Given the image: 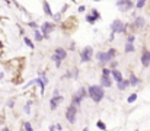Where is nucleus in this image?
<instances>
[{"mask_svg":"<svg viewBox=\"0 0 150 131\" xmlns=\"http://www.w3.org/2000/svg\"><path fill=\"white\" fill-rule=\"evenodd\" d=\"M88 92H89V98L95 103L102 102V99L105 98V87L100 86V85H91L88 87Z\"/></svg>","mask_w":150,"mask_h":131,"instance_id":"f257e3e1","label":"nucleus"},{"mask_svg":"<svg viewBox=\"0 0 150 131\" xmlns=\"http://www.w3.org/2000/svg\"><path fill=\"white\" fill-rule=\"evenodd\" d=\"M109 29L115 34H120V35H127L130 34V29H128V22H124L121 19H114L111 23H109Z\"/></svg>","mask_w":150,"mask_h":131,"instance_id":"f03ea898","label":"nucleus"},{"mask_svg":"<svg viewBox=\"0 0 150 131\" xmlns=\"http://www.w3.org/2000/svg\"><path fill=\"white\" fill-rule=\"evenodd\" d=\"M57 28V23L54 22V21H45V22H42L41 23V26H40V29L42 31V34H44V40H50L51 34L54 32V29Z\"/></svg>","mask_w":150,"mask_h":131,"instance_id":"7ed1b4c3","label":"nucleus"},{"mask_svg":"<svg viewBox=\"0 0 150 131\" xmlns=\"http://www.w3.org/2000/svg\"><path fill=\"white\" fill-rule=\"evenodd\" d=\"M115 4L120 9V12H122V13H128L133 9H136V1H133V0H117Z\"/></svg>","mask_w":150,"mask_h":131,"instance_id":"20e7f679","label":"nucleus"},{"mask_svg":"<svg viewBox=\"0 0 150 131\" xmlns=\"http://www.w3.org/2000/svg\"><path fill=\"white\" fill-rule=\"evenodd\" d=\"M93 54H95V51L91 45L83 47L82 51H80V63H91L92 58H93Z\"/></svg>","mask_w":150,"mask_h":131,"instance_id":"39448f33","label":"nucleus"},{"mask_svg":"<svg viewBox=\"0 0 150 131\" xmlns=\"http://www.w3.org/2000/svg\"><path fill=\"white\" fill-rule=\"evenodd\" d=\"M77 106L76 105H73V103H70L69 106H67V109H66V120L70 123V124H76V121H77Z\"/></svg>","mask_w":150,"mask_h":131,"instance_id":"423d86ee","label":"nucleus"},{"mask_svg":"<svg viewBox=\"0 0 150 131\" xmlns=\"http://www.w3.org/2000/svg\"><path fill=\"white\" fill-rule=\"evenodd\" d=\"M96 61L99 63V66H102V67H105V66H108V64L111 63V60H109L106 51H98V52H96Z\"/></svg>","mask_w":150,"mask_h":131,"instance_id":"0eeeda50","label":"nucleus"},{"mask_svg":"<svg viewBox=\"0 0 150 131\" xmlns=\"http://www.w3.org/2000/svg\"><path fill=\"white\" fill-rule=\"evenodd\" d=\"M140 63L143 67H150V50L147 48H143L142 50V57H140Z\"/></svg>","mask_w":150,"mask_h":131,"instance_id":"6e6552de","label":"nucleus"},{"mask_svg":"<svg viewBox=\"0 0 150 131\" xmlns=\"http://www.w3.org/2000/svg\"><path fill=\"white\" fill-rule=\"evenodd\" d=\"M64 101V96L61 95H57V96H52L50 99V111H55L58 108V105H61Z\"/></svg>","mask_w":150,"mask_h":131,"instance_id":"1a4fd4ad","label":"nucleus"},{"mask_svg":"<svg viewBox=\"0 0 150 131\" xmlns=\"http://www.w3.org/2000/svg\"><path fill=\"white\" fill-rule=\"evenodd\" d=\"M99 85L100 86H103V87H111L112 85H114V79H112V76H102L100 74V79H99Z\"/></svg>","mask_w":150,"mask_h":131,"instance_id":"9d476101","label":"nucleus"},{"mask_svg":"<svg viewBox=\"0 0 150 131\" xmlns=\"http://www.w3.org/2000/svg\"><path fill=\"white\" fill-rule=\"evenodd\" d=\"M42 12H44V15H45V16H50V18L54 16L52 7H51V4H50V1H48V0H42Z\"/></svg>","mask_w":150,"mask_h":131,"instance_id":"9b49d317","label":"nucleus"},{"mask_svg":"<svg viewBox=\"0 0 150 131\" xmlns=\"http://www.w3.org/2000/svg\"><path fill=\"white\" fill-rule=\"evenodd\" d=\"M133 22H134V25H136L137 31H139V29H143V28L146 26V19H144L143 16H136Z\"/></svg>","mask_w":150,"mask_h":131,"instance_id":"f8f14e48","label":"nucleus"},{"mask_svg":"<svg viewBox=\"0 0 150 131\" xmlns=\"http://www.w3.org/2000/svg\"><path fill=\"white\" fill-rule=\"evenodd\" d=\"M128 80H130V85H131V87H136V86H139V85L142 83V79H140V77H137L133 72H130Z\"/></svg>","mask_w":150,"mask_h":131,"instance_id":"ddd939ff","label":"nucleus"},{"mask_svg":"<svg viewBox=\"0 0 150 131\" xmlns=\"http://www.w3.org/2000/svg\"><path fill=\"white\" fill-rule=\"evenodd\" d=\"M54 54H57L63 61L67 58V50H66V48H63V47H57V48L54 50Z\"/></svg>","mask_w":150,"mask_h":131,"instance_id":"4468645a","label":"nucleus"},{"mask_svg":"<svg viewBox=\"0 0 150 131\" xmlns=\"http://www.w3.org/2000/svg\"><path fill=\"white\" fill-rule=\"evenodd\" d=\"M82 102H83L82 96H80L77 92H74V93H73V96H71V102H70V103H73V105H76V106L79 108V106L82 105Z\"/></svg>","mask_w":150,"mask_h":131,"instance_id":"2eb2a0df","label":"nucleus"},{"mask_svg":"<svg viewBox=\"0 0 150 131\" xmlns=\"http://www.w3.org/2000/svg\"><path fill=\"white\" fill-rule=\"evenodd\" d=\"M112 79L118 83V82H121V80H124V76H122V73L118 70V69H112Z\"/></svg>","mask_w":150,"mask_h":131,"instance_id":"dca6fc26","label":"nucleus"},{"mask_svg":"<svg viewBox=\"0 0 150 131\" xmlns=\"http://www.w3.org/2000/svg\"><path fill=\"white\" fill-rule=\"evenodd\" d=\"M34 41L35 42H42L44 41V34L41 29H34Z\"/></svg>","mask_w":150,"mask_h":131,"instance_id":"f3484780","label":"nucleus"},{"mask_svg":"<svg viewBox=\"0 0 150 131\" xmlns=\"http://www.w3.org/2000/svg\"><path fill=\"white\" fill-rule=\"evenodd\" d=\"M130 86H131V85H130V80H128V79H124V80H121V82L117 83L118 90H125V89H128Z\"/></svg>","mask_w":150,"mask_h":131,"instance_id":"a211bd4d","label":"nucleus"},{"mask_svg":"<svg viewBox=\"0 0 150 131\" xmlns=\"http://www.w3.org/2000/svg\"><path fill=\"white\" fill-rule=\"evenodd\" d=\"M106 54H108L109 60L112 61V60H115V58H117V55H118V51H117V48H114V47H109V48H108V51H106Z\"/></svg>","mask_w":150,"mask_h":131,"instance_id":"6ab92c4d","label":"nucleus"},{"mask_svg":"<svg viewBox=\"0 0 150 131\" xmlns=\"http://www.w3.org/2000/svg\"><path fill=\"white\" fill-rule=\"evenodd\" d=\"M35 85H38V86H40V89H41V95H44V92H45V86H47V85H45V82L42 80V77H40V76H38V77L35 79Z\"/></svg>","mask_w":150,"mask_h":131,"instance_id":"aec40b11","label":"nucleus"},{"mask_svg":"<svg viewBox=\"0 0 150 131\" xmlns=\"http://www.w3.org/2000/svg\"><path fill=\"white\" fill-rule=\"evenodd\" d=\"M85 19H86V22H88L89 25H95V23L98 22V19H96V18H95L91 12H88V13L85 15Z\"/></svg>","mask_w":150,"mask_h":131,"instance_id":"412c9836","label":"nucleus"},{"mask_svg":"<svg viewBox=\"0 0 150 131\" xmlns=\"http://www.w3.org/2000/svg\"><path fill=\"white\" fill-rule=\"evenodd\" d=\"M50 60L52 61V63H54V64H55V67H57V69H60V67H61V63H63V60H61V58H60L57 54H54V52H52V55H51Z\"/></svg>","mask_w":150,"mask_h":131,"instance_id":"4be33fe9","label":"nucleus"},{"mask_svg":"<svg viewBox=\"0 0 150 131\" xmlns=\"http://www.w3.org/2000/svg\"><path fill=\"white\" fill-rule=\"evenodd\" d=\"M136 51V45L133 42H125L124 45V52H127V54H130V52H134Z\"/></svg>","mask_w":150,"mask_h":131,"instance_id":"5701e85b","label":"nucleus"},{"mask_svg":"<svg viewBox=\"0 0 150 131\" xmlns=\"http://www.w3.org/2000/svg\"><path fill=\"white\" fill-rule=\"evenodd\" d=\"M23 42H25V45H26L28 48H31V50H34V48H35V44H34V41H32L29 37H26V35H23Z\"/></svg>","mask_w":150,"mask_h":131,"instance_id":"b1692460","label":"nucleus"},{"mask_svg":"<svg viewBox=\"0 0 150 131\" xmlns=\"http://www.w3.org/2000/svg\"><path fill=\"white\" fill-rule=\"evenodd\" d=\"M147 4V0H136V9L137 10H142L143 7H146Z\"/></svg>","mask_w":150,"mask_h":131,"instance_id":"393cba45","label":"nucleus"},{"mask_svg":"<svg viewBox=\"0 0 150 131\" xmlns=\"http://www.w3.org/2000/svg\"><path fill=\"white\" fill-rule=\"evenodd\" d=\"M134 41H136V34L130 32V34L125 35V42H133L134 44Z\"/></svg>","mask_w":150,"mask_h":131,"instance_id":"a878e982","label":"nucleus"},{"mask_svg":"<svg viewBox=\"0 0 150 131\" xmlns=\"http://www.w3.org/2000/svg\"><path fill=\"white\" fill-rule=\"evenodd\" d=\"M26 26H29L32 29H40L41 25H38V22H35V21H29V22H26Z\"/></svg>","mask_w":150,"mask_h":131,"instance_id":"bb28decb","label":"nucleus"},{"mask_svg":"<svg viewBox=\"0 0 150 131\" xmlns=\"http://www.w3.org/2000/svg\"><path fill=\"white\" fill-rule=\"evenodd\" d=\"M96 128L100 131H105L106 130V124H105L102 120H98V121H96Z\"/></svg>","mask_w":150,"mask_h":131,"instance_id":"cd10ccee","label":"nucleus"},{"mask_svg":"<svg viewBox=\"0 0 150 131\" xmlns=\"http://www.w3.org/2000/svg\"><path fill=\"white\" fill-rule=\"evenodd\" d=\"M22 128H23V131H34V128H32V124H31L29 121H25V123L22 124Z\"/></svg>","mask_w":150,"mask_h":131,"instance_id":"c85d7f7f","label":"nucleus"},{"mask_svg":"<svg viewBox=\"0 0 150 131\" xmlns=\"http://www.w3.org/2000/svg\"><path fill=\"white\" fill-rule=\"evenodd\" d=\"M61 18H63V13H61V12L58 10L57 13H54V16H52L51 19H52V21H54V22L57 23V22H60V21H61Z\"/></svg>","mask_w":150,"mask_h":131,"instance_id":"c756f323","label":"nucleus"},{"mask_svg":"<svg viewBox=\"0 0 150 131\" xmlns=\"http://www.w3.org/2000/svg\"><path fill=\"white\" fill-rule=\"evenodd\" d=\"M137 98H139V95H137V93H131V95L127 98V102H128V103H134V102L137 101Z\"/></svg>","mask_w":150,"mask_h":131,"instance_id":"7c9ffc66","label":"nucleus"},{"mask_svg":"<svg viewBox=\"0 0 150 131\" xmlns=\"http://www.w3.org/2000/svg\"><path fill=\"white\" fill-rule=\"evenodd\" d=\"M112 74V69H109V67H102V76H111Z\"/></svg>","mask_w":150,"mask_h":131,"instance_id":"2f4dec72","label":"nucleus"},{"mask_svg":"<svg viewBox=\"0 0 150 131\" xmlns=\"http://www.w3.org/2000/svg\"><path fill=\"white\" fill-rule=\"evenodd\" d=\"M31 106H32V101H28V102L25 103V106H23V111H25L26 114H31Z\"/></svg>","mask_w":150,"mask_h":131,"instance_id":"473e14b6","label":"nucleus"},{"mask_svg":"<svg viewBox=\"0 0 150 131\" xmlns=\"http://www.w3.org/2000/svg\"><path fill=\"white\" fill-rule=\"evenodd\" d=\"M91 13H92L98 21H100V18H102V16H100V13H99V10H98V9H95V7H93V9H91Z\"/></svg>","mask_w":150,"mask_h":131,"instance_id":"72a5a7b5","label":"nucleus"},{"mask_svg":"<svg viewBox=\"0 0 150 131\" xmlns=\"http://www.w3.org/2000/svg\"><path fill=\"white\" fill-rule=\"evenodd\" d=\"M15 102H16V101H15V98H10V99L7 101V108L13 109V108H15Z\"/></svg>","mask_w":150,"mask_h":131,"instance_id":"f704fd0d","label":"nucleus"},{"mask_svg":"<svg viewBox=\"0 0 150 131\" xmlns=\"http://www.w3.org/2000/svg\"><path fill=\"white\" fill-rule=\"evenodd\" d=\"M69 7H70V4H69V3H64V4H63V7L60 9V12H61V13L64 15V13H66V12L69 10Z\"/></svg>","mask_w":150,"mask_h":131,"instance_id":"c9c22d12","label":"nucleus"},{"mask_svg":"<svg viewBox=\"0 0 150 131\" xmlns=\"http://www.w3.org/2000/svg\"><path fill=\"white\" fill-rule=\"evenodd\" d=\"M108 67H109V69H117V67H118V61H117V60H112V61L108 64Z\"/></svg>","mask_w":150,"mask_h":131,"instance_id":"e433bc0d","label":"nucleus"},{"mask_svg":"<svg viewBox=\"0 0 150 131\" xmlns=\"http://www.w3.org/2000/svg\"><path fill=\"white\" fill-rule=\"evenodd\" d=\"M77 12H79V13H85V12H86V6H85V4H79Z\"/></svg>","mask_w":150,"mask_h":131,"instance_id":"4c0bfd02","label":"nucleus"},{"mask_svg":"<svg viewBox=\"0 0 150 131\" xmlns=\"http://www.w3.org/2000/svg\"><path fill=\"white\" fill-rule=\"evenodd\" d=\"M115 35H117V34L111 31V34H109V37H108V42H112V41L115 40Z\"/></svg>","mask_w":150,"mask_h":131,"instance_id":"58836bf2","label":"nucleus"},{"mask_svg":"<svg viewBox=\"0 0 150 131\" xmlns=\"http://www.w3.org/2000/svg\"><path fill=\"white\" fill-rule=\"evenodd\" d=\"M74 50H76V42L71 41V42L69 44V51H74Z\"/></svg>","mask_w":150,"mask_h":131,"instance_id":"ea45409f","label":"nucleus"},{"mask_svg":"<svg viewBox=\"0 0 150 131\" xmlns=\"http://www.w3.org/2000/svg\"><path fill=\"white\" fill-rule=\"evenodd\" d=\"M71 73H73V79H77L79 77V69H73Z\"/></svg>","mask_w":150,"mask_h":131,"instance_id":"a19ab883","label":"nucleus"},{"mask_svg":"<svg viewBox=\"0 0 150 131\" xmlns=\"http://www.w3.org/2000/svg\"><path fill=\"white\" fill-rule=\"evenodd\" d=\"M32 85H35V79H34V80H31V82H28L26 85H23V89H28V87H31Z\"/></svg>","mask_w":150,"mask_h":131,"instance_id":"79ce46f5","label":"nucleus"},{"mask_svg":"<svg viewBox=\"0 0 150 131\" xmlns=\"http://www.w3.org/2000/svg\"><path fill=\"white\" fill-rule=\"evenodd\" d=\"M18 28H19V34H21V35H25V31H23V28H22L21 25H18Z\"/></svg>","mask_w":150,"mask_h":131,"instance_id":"37998d69","label":"nucleus"},{"mask_svg":"<svg viewBox=\"0 0 150 131\" xmlns=\"http://www.w3.org/2000/svg\"><path fill=\"white\" fill-rule=\"evenodd\" d=\"M55 128H57V131H63V125L61 124H55Z\"/></svg>","mask_w":150,"mask_h":131,"instance_id":"c03bdc74","label":"nucleus"},{"mask_svg":"<svg viewBox=\"0 0 150 131\" xmlns=\"http://www.w3.org/2000/svg\"><path fill=\"white\" fill-rule=\"evenodd\" d=\"M57 95H60V90H58V89H54V92H52V96H57Z\"/></svg>","mask_w":150,"mask_h":131,"instance_id":"a18cd8bd","label":"nucleus"},{"mask_svg":"<svg viewBox=\"0 0 150 131\" xmlns=\"http://www.w3.org/2000/svg\"><path fill=\"white\" fill-rule=\"evenodd\" d=\"M50 131H57V128H55V124H54V125H50Z\"/></svg>","mask_w":150,"mask_h":131,"instance_id":"49530a36","label":"nucleus"},{"mask_svg":"<svg viewBox=\"0 0 150 131\" xmlns=\"http://www.w3.org/2000/svg\"><path fill=\"white\" fill-rule=\"evenodd\" d=\"M0 131H10V130H9L7 127H3V128H1V130H0Z\"/></svg>","mask_w":150,"mask_h":131,"instance_id":"de8ad7c7","label":"nucleus"},{"mask_svg":"<svg viewBox=\"0 0 150 131\" xmlns=\"http://www.w3.org/2000/svg\"><path fill=\"white\" fill-rule=\"evenodd\" d=\"M1 50H3V42L0 41V51H1Z\"/></svg>","mask_w":150,"mask_h":131,"instance_id":"09e8293b","label":"nucleus"},{"mask_svg":"<svg viewBox=\"0 0 150 131\" xmlns=\"http://www.w3.org/2000/svg\"><path fill=\"white\" fill-rule=\"evenodd\" d=\"M3 76H4V74H3V73L0 72V79H3Z\"/></svg>","mask_w":150,"mask_h":131,"instance_id":"8fccbe9b","label":"nucleus"},{"mask_svg":"<svg viewBox=\"0 0 150 131\" xmlns=\"http://www.w3.org/2000/svg\"><path fill=\"white\" fill-rule=\"evenodd\" d=\"M82 131H89V128H88V127H85V128H83Z\"/></svg>","mask_w":150,"mask_h":131,"instance_id":"3c124183","label":"nucleus"},{"mask_svg":"<svg viewBox=\"0 0 150 131\" xmlns=\"http://www.w3.org/2000/svg\"><path fill=\"white\" fill-rule=\"evenodd\" d=\"M92 1H100V0H92Z\"/></svg>","mask_w":150,"mask_h":131,"instance_id":"603ef678","label":"nucleus"},{"mask_svg":"<svg viewBox=\"0 0 150 131\" xmlns=\"http://www.w3.org/2000/svg\"><path fill=\"white\" fill-rule=\"evenodd\" d=\"M0 124H1V120H0Z\"/></svg>","mask_w":150,"mask_h":131,"instance_id":"864d4df0","label":"nucleus"},{"mask_svg":"<svg viewBox=\"0 0 150 131\" xmlns=\"http://www.w3.org/2000/svg\"><path fill=\"white\" fill-rule=\"evenodd\" d=\"M105 131H109V130H105Z\"/></svg>","mask_w":150,"mask_h":131,"instance_id":"5fc2aeb1","label":"nucleus"},{"mask_svg":"<svg viewBox=\"0 0 150 131\" xmlns=\"http://www.w3.org/2000/svg\"><path fill=\"white\" fill-rule=\"evenodd\" d=\"M134 131H139V130H134Z\"/></svg>","mask_w":150,"mask_h":131,"instance_id":"6e6d98bb","label":"nucleus"}]
</instances>
